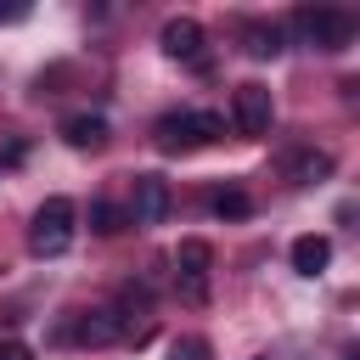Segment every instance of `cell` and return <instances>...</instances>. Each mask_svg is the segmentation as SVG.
<instances>
[{"label":"cell","mask_w":360,"mask_h":360,"mask_svg":"<svg viewBox=\"0 0 360 360\" xmlns=\"http://www.w3.org/2000/svg\"><path fill=\"white\" fill-rule=\"evenodd\" d=\"M124 225H129L124 208H112V202H90V231H96V236H118Z\"/></svg>","instance_id":"4fadbf2b"},{"label":"cell","mask_w":360,"mask_h":360,"mask_svg":"<svg viewBox=\"0 0 360 360\" xmlns=\"http://www.w3.org/2000/svg\"><path fill=\"white\" fill-rule=\"evenodd\" d=\"M270 118H276L270 90H264L259 79L236 84V96H231V124H236V135H270Z\"/></svg>","instance_id":"5b68a950"},{"label":"cell","mask_w":360,"mask_h":360,"mask_svg":"<svg viewBox=\"0 0 360 360\" xmlns=\"http://www.w3.org/2000/svg\"><path fill=\"white\" fill-rule=\"evenodd\" d=\"M253 360H270V354H253Z\"/></svg>","instance_id":"e0dca14e"},{"label":"cell","mask_w":360,"mask_h":360,"mask_svg":"<svg viewBox=\"0 0 360 360\" xmlns=\"http://www.w3.org/2000/svg\"><path fill=\"white\" fill-rule=\"evenodd\" d=\"M214 214H219V219H248L253 202H248V191H219V197H214Z\"/></svg>","instance_id":"5bb4252c"},{"label":"cell","mask_w":360,"mask_h":360,"mask_svg":"<svg viewBox=\"0 0 360 360\" xmlns=\"http://www.w3.org/2000/svg\"><path fill=\"white\" fill-rule=\"evenodd\" d=\"M118 338H124V326H118V309H107V304H96V309H79V343L101 349V343H118Z\"/></svg>","instance_id":"ba28073f"},{"label":"cell","mask_w":360,"mask_h":360,"mask_svg":"<svg viewBox=\"0 0 360 360\" xmlns=\"http://www.w3.org/2000/svg\"><path fill=\"white\" fill-rule=\"evenodd\" d=\"M208 270H214V248L208 242H180V253H174V287H180V298L186 304H208Z\"/></svg>","instance_id":"277c9868"},{"label":"cell","mask_w":360,"mask_h":360,"mask_svg":"<svg viewBox=\"0 0 360 360\" xmlns=\"http://www.w3.org/2000/svg\"><path fill=\"white\" fill-rule=\"evenodd\" d=\"M219 135H225V118L219 112H163L152 124L158 152H191V146H208Z\"/></svg>","instance_id":"6da1fadb"},{"label":"cell","mask_w":360,"mask_h":360,"mask_svg":"<svg viewBox=\"0 0 360 360\" xmlns=\"http://www.w3.org/2000/svg\"><path fill=\"white\" fill-rule=\"evenodd\" d=\"M0 169H6V158H0Z\"/></svg>","instance_id":"ac0fdd59"},{"label":"cell","mask_w":360,"mask_h":360,"mask_svg":"<svg viewBox=\"0 0 360 360\" xmlns=\"http://www.w3.org/2000/svg\"><path fill=\"white\" fill-rule=\"evenodd\" d=\"M242 45H248V56H276L281 51V28L276 22H248L242 28Z\"/></svg>","instance_id":"8fae6325"},{"label":"cell","mask_w":360,"mask_h":360,"mask_svg":"<svg viewBox=\"0 0 360 360\" xmlns=\"http://www.w3.org/2000/svg\"><path fill=\"white\" fill-rule=\"evenodd\" d=\"M62 141L79 146V152H96V146H107V118L101 112H73V118H62Z\"/></svg>","instance_id":"9c48e42d"},{"label":"cell","mask_w":360,"mask_h":360,"mask_svg":"<svg viewBox=\"0 0 360 360\" xmlns=\"http://www.w3.org/2000/svg\"><path fill=\"white\" fill-rule=\"evenodd\" d=\"M169 360H214V349H208V338H174Z\"/></svg>","instance_id":"9a60e30c"},{"label":"cell","mask_w":360,"mask_h":360,"mask_svg":"<svg viewBox=\"0 0 360 360\" xmlns=\"http://www.w3.org/2000/svg\"><path fill=\"white\" fill-rule=\"evenodd\" d=\"M326 264H332V242L326 236H298L292 242V270L298 276H321Z\"/></svg>","instance_id":"30bf717a"},{"label":"cell","mask_w":360,"mask_h":360,"mask_svg":"<svg viewBox=\"0 0 360 360\" xmlns=\"http://www.w3.org/2000/svg\"><path fill=\"white\" fill-rule=\"evenodd\" d=\"M169 208H174L169 180H163V174H135V191H129V208H124L129 225H163Z\"/></svg>","instance_id":"8992f818"},{"label":"cell","mask_w":360,"mask_h":360,"mask_svg":"<svg viewBox=\"0 0 360 360\" xmlns=\"http://www.w3.org/2000/svg\"><path fill=\"white\" fill-rule=\"evenodd\" d=\"M28 248H34L39 259H56V253L73 248V202H68V197H45V202H39V214H34V225H28Z\"/></svg>","instance_id":"7a4b0ae2"},{"label":"cell","mask_w":360,"mask_h":360,"mask_svg":"<svg viewBox=\"0 0 360 360\" xmlns=\"http://www.w3.org/2000/svg\"><path fill=\"white\" fill-rule=\"evenodd\" d=\"M158 45H163L174 62L208 68V51H202V28H197L191 17H169V22H163V34H158Z\"/></svg>","instance_id":"52a82bcc"},{"label":"cell","mask_w":360,"mask_h":360,"mask_svg":"<svg viewBox=\"0 0 360 360\" xmlns=\"http://www.w3.org/2000/svg\"><path fill=\"white\" fill-rule=\"evenodd\" d=\"M0 360H34V349L17 343V338H6V343H0Z\"/></svg>","instance_id":"2e32d148"},{"label":"cell","mask_w":360,"mask_h":360,"mask_svg":"<svg viewBox=\"0 0 360 360\" xmlns=\"http://www.w3.org/2000/svg\"><path fill=\"white\" fill-rule=\"evenodd\" d=\"M292 22H298V34H304L309 45H321V51H349V45H354V17H349V11H332V6H304Z\"/></svg>","instance_id":"3957f363"},{"label":"cell","mask_w":360,"mask_h":360,"mask_svg":"<svg viewBox=\"0 0 360 360\" xmlns=\"http://www.w3.org/2000/svg\"><path fill=\"white\" fill-rule=\"evenodd\" d=\"M287 174H292L298 186H309V180H326V174H332V152H298V158L287 163Z\"/></svg>","instance_id":"7c38bea8"}]
</instances>
